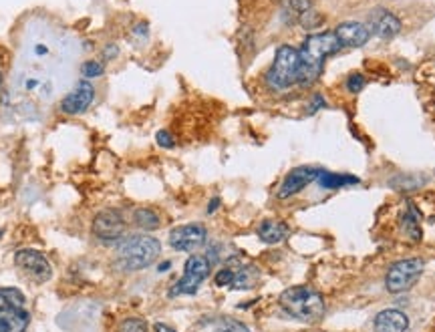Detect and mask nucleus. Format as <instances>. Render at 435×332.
Here are the masks:
<instances>
[{
    "instance_id": "1",
    "label": "nucleus",
    "mask_w": 435,
    "mask_h": 332,
    "mask_svg": "<svg viewBox=\"0 0 435 332\" xmlns=\"http://www.w3.org/2000/svg\"><path fill=\"white\" fill-rule=\"evenodd\" d=\"M343 46L336 39L335 31L314 33L306 36V41L299 49V85L309 87L323 75L324 61Z\"/></svg>"
},
{
    "instance_id": "2",
    "label": "nucleus",
    "mask_w": 435,
    "mask_h": 332,
    "mask_svg": "<svg viewBox=\"0 0 435 332\" xmlns=\"http://www.w3.org/2000/svg\"><path fill=\"white\" fill-rule=\"evenodd\" d=\"M161 254V243L154 236H129L119 242L115 262L125 272H137L156 262Z\"/></svg>"
},
{
    "instance_id": "3",
    "label": "nucleus",
    "mask_w": 435,
    "mask_h": 332,
    "mask_svg": "<svg viewBox=\"0 0 435 332\" xmlns=\"http://www.w3.org/2000/svg\"><path fill=\"white\" fill-rule=\"evenodd\" d=\"M279 306L290 318L301 322H316L324 316L323 296L311 286L286 288L279 296Z\"/></svg>"
},
{
    "instance_id": "4",
    "label": "nucleus",
    "mask_w": 435,
    "mask_h": 332,
    "mask_svg": "<svg viewBox=\"0 0 435 332\" xmlns=\"http://www.w3.org/2000/svg\"><path fill=\"white\" fill-rule=\"evenodd\" d=\"M31 322L26 298L19 288H0V332H24Z\"/></svg>"
},
{
    "instance_id": "5",
    "label": "nucleus",
    "mask_w": 435,
    "mask_h": 332,
    "mask_svg": "<svg viewBox=\"0 0 435 332\" xmlns=\"http://www.w3.org/2000/svg\"><path fill=\"white\" fill-rule=\"evenodd\" d=\"M266 85L272 91H286L299 85V51L290 44L276 49L274 63L268 69Z\"/></svg>"
},
{
    "instance_id": "6",
    "label": "nucleus",
    "mask_w": 435,
    "mask_h": 332,
    "mask_svg": "<svg viewBox=\"0 0 435 332\" xmlns=\"http://www.w3.org/2000/svg\"><path fill=\"white\" fill-rule=\"evenodd\" d=\"M425 270V262L421 258H405L391 266L385 274V288L391 294H401L411 290Z\"/></svg>"
},
{
    "instance_id": "7",
    "label": "nucleus",
    "mask_w": 435,
    "mask_h": 332,
    "mask_svg": "<svg viewBox=\"0 0 435 332\" xmlns=\"http://www.w3.org/2000/svg\"><path fill=\"white\" fill-rule=\"evenodd\" d=\"M210 270H212V264H210V260L206 256H190L186 260V266H184V276L179 278L169 290V298H176L179 294L194 296L204 284V280L210 276Z\"/></svg>"
},
{
    "instance_id": "8",
    "label": "nucleus",
    "mask_w": 435,
    "mask_h": 332,
    "mask_svg": "<svg viewBox=\"0 0 435 332\" xmlns=\"http://www.w3.org/2000/svg\"><path fill=\"white\" fill-rule=\"evenodd\" d=\"M260 280V272L254 264L230 260L226 262L222 270L216 272L214 282L216 286L232 288V290H252Z\"/></svg>"
},
{
    "instance_id": "9",
    "label": "nucleus",
    "mask_w": 435,
    "mask_h": 332,
    "mask_svg": "<svg viewBox=\"0 0 435 332\" xmlns=\"http://www.w3.org/2000/svg\"><path fill=\"white\" fill-rule=\"evenodd\" d=\"M14 264L21 270L24 278H29L34 284H45L53 278V266L36 250H21L14 256Z\"/></svg>"
},
{
    "instance_id": "10",
    "label": "nucleus",
    "mask_w": 435,
    "mask_h": 332,
    "mask_svg": "<svg viewBox=\"0 0 435 332\" xmlns=\"http://www.w3.org/2000/svg\"><path fill=\"white\" fill-rule=\"evenodd\" d=\"M91 230L103 242H117L127 232V223L117 210H105L95 216Z\"/></svg>"
},
{
    "instance_id": "11",
    "label": "nucleus",
    "mask_w": 435,
    "mask_h": 332,
    "mask_svg": "<svg viewBox=\"0 0 435 332\" xmlns=\"http://www.w3.org/2000/svg\"><path fill=\"white\" fill-rule=\"evenodd\" d=\"M208 240V230L201 223H186L169 232V246L178 252H194Z\"/></svg>"
},
{
    "instance_id": "12",
    "label": "nucleus",
    "mask_w": 435,
    "mask_h": 332,
    "mask_svg": "<svg viewBox=\"0 0 435 332\" xmlns=\"http://www.w3.org/2000/svg\"><path fill=\"white\" fill-rule=\"evenodd\" d=\"M321 167H313V166H301L294 167L292 171H289V176L284 177V181L280 183L279 189V198L286 199L301 193L302 189L306 188L309 183H314L316 177L321 176Z\"/></svg>"
},
{
    "instance_id": "13",
    "label": "nucleus",
    "mask_w": 435,
    "mask_h": 332,
    "mask_svg": "<svg viewBox=\"0 0 435 332\" xmlns=\"http://www.w3.org/2000/svg\"><path fill=\"white\" fill-rule=\"evenodd\" d=\"M93 101H95V89L85 79V81H79L75 89L61 101V111L65 115H81V113L89 109Z\"/></svg>"
},
{
    "instance_id": "14",
    "label": "nucleus",
    "mask_w": 435,
    "mask_h": 332,
    "mask_svg": "<svg viewBox=\"0 0 435 332\" xmlns=\"http://www.w3.org/2000/svg\"><path fill=\"white\" fill-rule=\"evenodd\" d=\"M335 34L336 39H339V43H341V46L357 49V46L367 44V41L371 39V29H369L365 22L346 21L336 26Z\"/></svg>"
},
{
    "instance_id": "15",
    "label": "nucleus",
    "mask_w": 435,
    "mask_h": 332,
    "mask_svg": "<svg viewBox=\"0 0 435 332\" xmlns=\"http://www.w3.org/2000/svg\"><path fill=\"white\" fill-rule=\"evenodd\" d=\"M371 33L377 34L381 41H389L393 36L401 33V21L385 9H377L371 12Z\"/></svg>"
},
{
    "instance_id": "16",
    "label": "nucleus",
    "mask_w": 435,
    "mask_h": 332,
    "mask_svg": "<svg viewBox=\"0 0 435 332\" xmlns=\"http://www.w3.org/2000/svg\"><path fill=\"white\" fill-rule=\"evenodd\" d=\"M375 332H405L409 328L407 314L397 308H385L373 321Z\"/></svg>"
},
{
    "instance_id": "17",
    "label": "nucleus",
    "mask_w": 435,
    "mask_h": 332,
    "mask_svg": "<svg viewBox=\"0 0 435 332\" xmlns=\"http://www.w3.org/2000/svg\"><path fill=\"white\" fill-rule=\"evenodd\" d=\"M419 210L415 208L413 201H407L405 203V210L401 211V218H399V228L405 238H409L411 242H419L421 240V221H419Z\"/></svg>"
},
{
    "instance_id": "18",
    "label": "nucleus",
    "mask_w": 435,
    "mask_h": 332,
    "mask_svg": "<svg viewBox=\"0 0 435 332\" xmlns=\"http://www.w3.org/2000/svg\"><path fill=\"white\" fill-rule=\"evenodd\" d=\"M290 228L284 221L279 220H264L258 226V238L264 243H279L289 236Z\"/></svg>"
},
{
    "instance_id": "19",
    "label": "nucleus",
    "mask_w": 435,
    "mask_h": 332,
    "mask_svg": "<svg viewBox=\"0 0 435 332\" xmlns=\"http://www.w3.org/2000/svg\"><path fill=\"white\" fill-rule=\"evenodd\" d=\"M198 332H250L236 318H228V316H216V318H208L200 324Z\"/></svg>"
},
{
    "instance_id": "20",
    "label": "nucleus",
    "mask_w": 435,
    "mask_h": 332,
    "mask_svg": "<svg viewBox=\"0 0 435 332\" xmlns=\"http://www.w3.org/2000/svg\"><path fill=\"white\" fill-rule=\"evenodd\" d=\"M359 177L346 176V173H333V171H321V176L316 177V183L323 189H339L346 188V186H357Z\"/></svg>"
},
{
    "instance_id": "21",
    "label": "nucleus",
    "mask_w": 435,
    "mask_h": 332,
    "mask_svg": "<svg viewBox=\"0 0 435 332\" xmlns=\"http://www.w3.org/2000/svg\"><path fill=\"white\" fill-rule=\"evenodd\" d=\"M313 9L311 0H289L286 6H284V19L289 24H294L302 19L304 12H309Z\"/></svg>"
},
{
    "instance_id": "22",
    "label": "nucleus",
    "mask_w": 435,
    "mask_h": 332,
    "mask_svg": "<svg viewBox=\"0 0 435 332\" xmlns=\"http://www.w3.org/2000/svg\"><path fill=\"white\" fill-rule=\"evenodd\" d=\"M134 221L137 228H141V230H156V228H159V216H157L156 211L149 210V208H139V210L134 211Z\"/></svg>"
},
{
    "instance_id": "23",
    "label": "nucleus",
    "mask_w": 435,
    "mask_h": 332,
    "mask_svg": "<svg viewBox=\"0 0 435 332\" xmlns=\"http://www.w3.org/2000/svg\"><path fill=\"white\" fill-rule=\"evenodd\" d=\"M105 73V65L99 61H87L81 65V77L83 79H95L101 77Z\"/></svg>"
},
{
    "instance_id": "24",
    "label": "nucleus",
    "mask_w": 435,
    "mask_h": 332,
    "mask_svg": "<svg viewBox=\"0 0 435 332\" xmlns=\"http://www.w3.org/2000/svg\"><path fill=\"white\" fill-rule=\"evenodd\" d=\"M365 85H367V79H365V75H361V73H351L345 81L346 91L353 93V95L361 93V91L365 89Z\"/></svg>"
},
{
    "instance_id": "25",
    "label": "nucleus",
    "mask_w": 435,
    "mask_h": 332,
    "mask_svg": "<svg viewBox=\"0 0 435 332\" xmlns=\"http://www.w3.org/2000/svg\"><path fill=\"white\" fill-rule=\"evenodd\" d=\"M119 332H147V324L141 318H127L121 322Z\"/></svg>"
},
{
    "instance_id": "26",
    "label": "nucleus",
    "mask_w": 435,
    "mask_h": 332,
    "mask_svg": "<svg viewBox=\"0 0 435 332\" xmlns=\"http://www.w3.org/2000/svg\"><path fill=\"white\" fill-rule=\"evenodd\" d=\"M156 141L157 145L164 147V149H174V147H176V139H174V135L169 131H157Z\"/></svg>"
},
{
    "instance_id": "27",
    "label": "nucleus",
    "mask_w": 435,
    "mask_h": 332,
    "mask_svg": "<svg viewBox=\"0 0 435 332\" xmlns=\"http://www.w3.org/2000/svg\"><path fill=\"white\" fill-rule=\"evenodd\" d=\"M324 107H326V101H324L323 95H319V93H316V95H314V97H313V101H311V107H309V113H311V115H314L316 111L324 109Z\"/></svg>"
},
{
    "instance_id": "28",
    "label": "nucleus",
    "mask_w": 435,
    "mask_h": 332,
    "mask_svg": "<svg viewBox=\"0 0 435 332\" xmlns=\"http://www.w3.org/2000/svg\"><path fill=\"white\" fill-rule=\"evenodd\" d=\"M117 55H119V46H117V44L111 43L103 49V59H105V61H113Z\"/></svg>"
},
{
    "instance_id": "29",
    "label": "nucleus",
    "mask_w": 435,
    "mask_h": 332,
    "mask_svg": "<svg viewBox=\"0 0 435 332\" xmlns=\"http://www.w3.org/2000/svg\"><path fill=\"white\" fill-rule=\"evenodd\" d=\"M134 34L137 36V39L145 41V39H147V34H149V29H147V24H145V22H139V24H137V26L134 29Z\"/></svg>"
},
{
    "instance_id": "30",
    "label": "nucleus",
    "mask_w": 435,
    "mask_h": 332,
    "mask_svg": "<svg viewBox=\"0 0 435 332\" xmlns=\"http://www.w3.org/2000/svg\"><path fill=\"white\" fill-rule=\"evenodd\" d=\"M154 331L156 332H178V331H174L171 326H168V324H164V322H157L156 326H154Z\"/></svg>"
},
{
    "instance_id": "31",
    "label": "nucleus",
    "mask_w": 435,
    "mask_h": 332,
    "mask_svg": "<svg viewBox=\"0 0 435 332\" xmlns=\"http://www.w3.org/2000/svg\"><path fill=\"white\" fill-rule=\"evenodd\" d=\"M218 206H220V199L214 198L210 203H208V213H214V211L218 210Z\"/></svg>"
},
{
    "instance_id": "32",
    "label": "nucleus",
    "mask_w": 435,
    "mask_h": 332,
    "mask_svg": "<svg viewBox=\"0 0 435 332\" xmlns=\"http://www.w3.org/2000/svg\"><path fill=\"white\" fill-rule=\"evenodd\" d=\"M434 223H435V218H434Z\"/></svg>"
}]
</instances>
